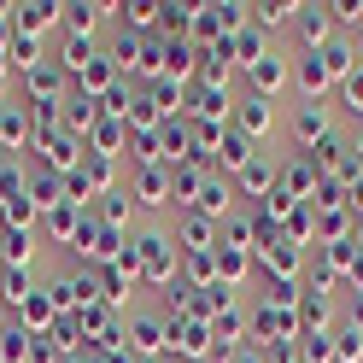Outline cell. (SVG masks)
I'll return each mask as SVG.
<instances>
[{
  "label": "cell",
  "instance_id": "1",
  "mask_svg": "<svg viewBox=\"0 0 363 363\" xmlns=\"http://www.w3.org/2000/svg\"><path fill=\"white\" fill-rule=\"evenodd\" d=\"M129 258H135V276H141L147 287H176V240L164 229H147L141 240L129 246Z\"/></svg>",
  "mask_w": 363,
  "mask_h": 363
},
{
  "label": "cell",
  "instance_id": "2",
  "mask_svg": "<svg viewBox=\"0 0 363 363\" xmlns=\"http://www.w3.org/2000/svg\"><path fill=\"white\" fill-rule=\"evenodd\" d=\"M123 346H135V363L164 357V346H170V323H164V316H152V311H129V323H123Z\"/></svg>",
  "mask_w": 363,
  "mask_h": 363
},
{
  "label": "cell",
  "instance_id": "3",
  "mask_svg": "<svg viewBox=\"0 0 363 363\" xmlns=\"http://www.w3.org/2000/svg\"><path fill=\"white\" fill-rule=\"evenodd\" d=\"M24 94H30V111H48V106H65L71 94H65V71L48 59L35 65V71H24Z\"/></svg>",
  "mask_w": 363,
  "mask_h": 363
},
{
  "label": "cell",
  "instance_id": "4",
  "mask_svg": "<svg viewBox=\"0 0 363 363\" xmlns=\"http://www.w3.org/2000/svg\"><path fill=\"white\" fill-rule=\"evenodd\" d=\"M88 223H94V217H88V206H71V199H65V206H53L48 217H41V229H48L59 246H71V252H77L82 235H88Z\"/></svg>",
  "mask_w": 363,
  "mask_h": 363
},
{
  "label": "cell",
  "instance_id": "5",
  "mask_svg": "<svg viewBox=\"0 0 363 363\" xmlns=\"http://www.w3.org/2000/svg\"><path fill=\"white\" fill-rule=\"evenodd\" d=\"M129 199H141V206H176L170 199V164H141L129 182Z\"/></svg>",
  "mask_w": 363,
  "mask_h": 363
},
{
  "label": "cell",
  "instance_id": "6",
  "mask_svg": "<svg viewBox=\"0 0 363 363\" xmlns=\"http://www.w3.org/2000/svg\"><path fill=\"white\" fill-rule=\"evenodd\" d=\"M59 18H65V6H53V0H24V6H12V35L41 41V30H53Z\"/></svg>",
  "mask_w": 363,
  "mask_h": 363
},
{
  "label": "cell",
  "instance_id": "7",
  "mask_svg": "<svg viewBox=\"0 0 363 363\" xmlns=\"http://www.w3.org/2000/svg\"><path fill=\"white\" fill-rule=\"evenodd\" d=\"M211 235H217V223H211V217H199V211H176V252H217Z\"/></svg>",
  "mask_w": 363,
  "mask_h": 363
},
{
  "label": "cell",
  "instance_id": "8",
  "mask_svg": "<svg viewBox=\"0 0 363 363\" xmlns=\"http://www.w3.org/2000/svg\"><path fill=\"white\" fill-rule=\"evenodd\" d=\"M246 77H252V94H281V82H287V59L281 53H258L252 65H246Z\"/></svg>",
  "mask_w": 363,
  "mask_h": 363
},
{
  "label": "cell",
  "instance_id": "9",
  "mask_svg": "<svg viewBox=\"0 0 363 363\" xmlns=\"http://www.w3.org/2000/svg\"><path fill=\"white\" fill-rule=\"evenodd\" d=\"M82 147H94V158H118V152L129 147V129H123L118 118H106V111H100V123L82 135Z\"/></svg>",
  "mask_w": 363,
  "mask_h": 363
},
{
  "label": "cell",
  "instance_id": "10",
  "mask_svg": "<svg viewBox=\"0 0 363 363\" xmlns=\"http://www.w3.org/2000/svg\"><path fill=\"white\" fill-rule=\"evenodd\" d=\"M235 123H240V135H246V141H258V135L276 123V111H269V100H264V94H246V100L235 106Z\"/></svg>",
  "mask_w": 363,
  "mask_h": 363
},
{
  "label": "cell",
  "instance_id": "11",
  "mask_svg": "<svg viewBox=\"0 0 363 363\" xmlns=\"http://www.w3.org/2000/svg\"><path fill=\"white\" fill-rule=\"evenodd\" d=\"M100 18H111V6H88V0H77V6H65V35H77V41H94V24Z\"/></svg>",
  "mask_w": 363,
  "mask_h": 363
},
{
  "label": "cell",
  "instance_id": "12",
  "mask_svg": "<svg viewBox=\"0 0 363 363\" xmlns=\"http://www.w3.org/2000/svg\"><path fill=\"white\" fill-rule=\"evenodd\" d=\"M35 258V235L30 229H0V264L6 269H30Z\"/></svg>",
  "mask_w": 363,
  "mask_h": 363
},
{
  "label": "cell",
  "instance_id": "13",
  "mask_svg": "<svg viewBox=\"0 0 363 363\" xmlns=\"http://www.w3.org/2000/svg\"><path fill=\"white\" fill-rule=\"evenodd\" d=\"M188 211H199V217H223V211H229V182H217V176H206V188H199V199H194V206Z\"/></svg>",
  "mask_w": 363,
  "mask_h": 363
},
{
  "label": "cell",
  "instance_id": "14",
  "mask_svg": "<svg viewBox=\"0 0 363 363\" xmlns=\"http://www.w3.org/2000/svg\"><path fill=\"white\" fill-rule=\"evenodd\" d=\"M48 323H59V311H53V299H48V293H30V299L24 305H18V328H48Z\"/></svg>",
  "mask_w": 363,
  "mask_h": 363
},
{
  "label": "cell",
  "instance_id": "15",
  "mask_svg": "<svg viewBox=\"0 0 363 363\" xmlns=\"http://www.w3.org/2000/svg\"><path fill=\"white\" fill-rule=\"evenodd\" d=\"M30 118H24V106H0V147H24L30 141Z\"/></svg>",
  "mask_w": 363,
  "mask_h": 363
},
{
  "label": "cell",
  "instance_id": "16",
  "mask_svg": "<svg viewBox=\"0 0 363 363\" xmlns=\"http://www.w3.org/2000/svg\"><path fill=\"white\" fill-rule=\"evenodd\" d=\"M30 293H35V276H30V269H0V299H6L12 311L24 305Z\"/></svg>",
  "mask_w": 363,
  "mask_h": 363
},
{
  "label": "cell",
  "instance_id": "17",
  "mask_svg": "<svg viewBox=\"0 0 363 363\" xmlns=\"http://www.w3.org/2000/svg\"><path fill=\"white\" fill-rule=\"evenodd\" d=\"M30 346H35V334L12 323L6 334H0V363H30Z\"/></svg>",
  "mask_w": 363,
  "mask_h": 363
},
{
  "label": "cell",
  "instance_id": "18",
  "mask_svg": "<svg viewBox=\"0 0 363 363\" xmlns=\"http://www.w3.org/2000/svg\"><path fill=\"white\" fill-rule=\"evenodd\" d=\"M100 199H106V206H100V223L123 235V223H129V211H135V199H129L123 188H111V194H100Z\"/></svg>",
  "mask_w": 363,
  "mask_h": 363
},
{
  "label": "cell",
  "instance_id": "19",
  "mask_svg": "<svg viewBox=\"0 0 363 363\" xmlns=\"http://www.w3.org/2000/svg\"><path fill=\"white\" fill-rule=\"evenodd\" d=\"M240 188L246 194H269V188H276V164H269V158H252V164L240 170Z\"/></svg>",
  "mask_w": 363,
  "mask_h": 363
},
{
  "label": "cell",
  "instance_id": "20",
  "mask_svg": "<svg viewBox=\"0 0 363 363\" xmlns=\"http://www.w3.org/2000/svg\"><path fill=\"white\" fill-rule=\"evenodd\" d=\"M323 129H328V118H323V111H316V106H305L299 118H293V135H299V147H311V141H316V135H323Z\"/></svg>",
  "mask_w": 363,
  "mask_h": 363
},
{
  "label": "cell",
  "instance_id": "21",
  "mask_svg": "<svg viewBox=\"0 0 363 363\" xmlns=\"http://www.w3.org/2000/svg\"><path fill=\"white\" fill-rule=\"evenodd\" d=\"M299 35L311 41V48H316V41H328V18H323V6H299Z\"/></svg>",
  "mask_w": 363,
  "mask_h": 363
},
{
  "label": "cell",
  "instance_id": "22",
  "mask_svg": "<svg viewBox=\"0 0 363 363\" xmlns=\"http://www.w3.org/2000/svg\"><path fill=\"white\" fill-rule=\"evenodd\" d=\"M346 106H352V111H363V65L346 77Z\"/></svg>",
  "mask_w": 363,
  "mask_h": 363
},
{
  "label": "cell",
  "instance_id": "23",
  "mask_svg": "<svg viewBox=\"0 0 363 363\" xmlns=\"http://www.w3.org/2000/svg\"><path fill=\"white\" fill-rule=\"evenodd\" d=\"M340 363H357V334H340Z\"/></svg>",
  "mask_w": 363,
  "mask_h": 363
},
{
  "label": "cell",
  "instance_id": "24",
  "mask_svg": "<svg viewBox=\"0 0 363 363\" xmlns=\"http://www.w3.org/2000/svg\"><path fill=\"white\" fill-rule=\"evenodd\" d=\"M6 328H12V305L0 299V334H6Z\"/></svg>",
  "mask_w": 363,
  "mask_h": 363
},
{
  "label": "cell",
  "instance_id": "25",
  "mask_svg": "<svg viewBox=\"0 0 363 363\" xmlns=\"http://www.w3.org/2000/svg\"><path fill=\"white\" fill-rule=\"evenodd\" d=\"M352 206H357V211H363V182H352Z\"/></svg>",
  "mask_w": 363,
  "mask_h": 363
}]
</instances>
